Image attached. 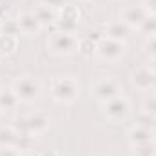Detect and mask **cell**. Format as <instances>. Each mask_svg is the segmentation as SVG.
<instances>
[{"label":"cell","instance_id":"1","mask_svg":"<svg viewBox=\"0 0 156 156\" xmlns=\"http://www.w3.org/2000/svg\"><path fill=\"white\" fill-rule=\"evenodd\" d=\"M47 47L56 55H73L80 49V42L75 33L56 31L47 38Z\"/></svg>","mask_w":156,"mask_h":156},{"label":"cell","instance_id":"2","mask_svg":"<svg viewBox=\"0 0 156 156\" xmlns=\"http://www.w3.org/2000/svg\"><path fill=\"white\" fill-rule=\"evenodd\" d=\"M80 93V87H78L76 80L66 76V78H56L53 83H51V94L55 100L58 102H73Z\"/></svg>","mask_w":156,"mask_h":156},{"label":"cell","instance_id":"3","mask_svg":"<svg viewBox=\"0 0 156 156\" xmlns=\"http://www.w3.org/2000/svg\"><path fill=\"white\" fill-rule=\"evenodd\" d=\"M15 96L18 98V102H33L40 93L38 82L33 76H22L18 78L15 83H13V89Z\"/></svg>","mask_w":156,"mask_h":156},{"label":"cell","instance_id":"4","mask_svg":"<svg viewBox=\"0 0 156 156\" xmlns=\"http://www.w3.org/2000/svg\"><path fill=\"white\" fill-rule=\"evenodd\" d=\"M22 127L15 129L16 133H29V134H40L49 127V116L42 111H35L31 115L22 118Z\"/></svg>","mask_w":156,"mask_h":156},{"label":"cell","instance_id":"5","mask_svg":"<svg viewBox=\"0 0 156 156\" xmlns=\"http://www.w3.org/2000/svg\"><path fill=\"white\" fill-rule=\"evenodd\" d=\"M96 51H98V55H100L104 60H111V62H115V60H118V58L123 55V44H122L120 40L104 37L102 40H98V44H96Z\"/></svg>","mask_w":156,"mask_h":156},{"label":"cell","instance_id":"6","mask_svg":"<svg viewBox=\"0 0 156 156\" xmlns=\"http://www.w3.org/2000/svg\"><path fill=\"white\" fill-rule=\"evenodd\" d=\"M127 113H129V102H127V98H123L120 94L107 100V102H104V115L113 122L125 118Z\"/></svg>","mask_w":156,"mask_h":156},{"label":"cell","instance_id":"7","mask_svg":"<svg viewBox=\"0 0 156 156\" xmlns=\"http://www.w3.org/2000/svg\"><path fill=\"white\" fill-rule=\"evenodd\" d=\"M93 94L100 102H107L120 94V83L113 78H102L93 85Z\"/></svg>","mask_w":156,"mask_h":156},{"label":"cell","instance_id":"8","mask_svg":"<svg viewBox=\"0 0 156 156\" xmlns=\"http://www.w3.org/2000/svg\"><path fill=\"white\" fill-rule=\"evenodd\" d=\"M56 24L60 26V31L75 33V27L78 26V9L75 5H64L56 16Z\"/></svg>","mask_w":156,"mask_h":156},{"label":"cell","instance_id":"9","mask_svg":"<svg viewBox=\"0 0 156 156\" xmlns=\"http://www.w3.org/2000/svg\"><path fill=\"white\" fill-rule=\"evenodd\" d=\"M149 13H147V9L144 7V5H131V7H125L123 11H122V20L129 26V27H138L142 22H144V18L147 16Z\"/></svg>","mask_w":156,"mask_h":156},{"label":"cell","instance_id":"10","mask_svg":"<svg viewBox=\"0 0 156 156\" xmlns=\"http://www.w3.org/2000/svg\"><path fill=\"white\" fill-rule=\"evenodd\" d=\"M154 82H156V76L151 71V67H140V69H136L133 73V83L140 91H151Z\"/></svg>","mask_w":156,"mask_h":156},{"label":"cell","instance_id":"11","mask_svg":"<svg viewBox=\"0 0 156 156\" xmlns=\"http://www.w3.org/2000/svg\"><path fill=\"white\" fill-rule=\"evenodd\" d=\"M16 22H18V29H20V33H22V35H29V37H31V35H37V33L40 31V27H42L40 22L37 20V16H35L33 13H26V15H22Z\"/></svg>","mask_w":156,"mask_h":156},{"label":"cell","instance_id":"12","mask_svg":"<svg viewBox=\"0 0 156 156\" xmlns=\"http://www.w3.org/2000/svg\"><path fill=\"white\" fill-rule=\"evenodd\" d=\"M131 29L133 27H129L123 20H115V22H111V24H107V27H105V35L109 37V38H115V40H125L129 37V33H131Z\"/></svg>","mask_w":156,"mask_h":156},{"label":"cell","instance_id":"13","mask_svg":"<svg viewBox=\"0 0 156 156\" xmlns=\"http://www.w3.org/2000/svg\"><path fill=\"white\" fill-rule=\"evenodd\" d=\"M33 15L37 16V20L40 22V26H42V27H44V26H47V24L56 22V16H58L56 9H55V7H51V5H47V4H40L38 7L33 11Z\"/></svg>","mask_w":156,"mask_h":156},{"label":"cell","instance_id":"14","mask_svg":"<svg viewBox=\"0 0 156 156\" xmlns=\"http://www.w3.org/2000/svg\"><path fill=\"white\" fill-rule=\"evenodd\" d=\"M129 140H131L133 145H140V144L151 142V140H153V129L136 125V127H133V129L129 131Z\"/></svg>","mask_w":156,"mask_h":156},{"label":"cell","instance_id":"15","mask_svg":"<svg viewBox=\"0 0 156 156\" xmlns=\"http://www.w3.org/2000/svg\"><path fill=\"white\" fill-rule=\"evenodd\" d=\"M16 49V37L15 35H2L0 33V51L2 55H9Z\"/></svg>","mask_w":156,"mask_h":156},{"label":"cell","instance_id":"16","mask_svg":"<svg viewBox=\"0 0 156 156\" xmlns=\"http://www.w3.org/2000/svg\"><path fill=\"white\" fill-rule=\"evenodd\" d=\"M138 29L142 31V33H145L147 37H154L156 35V15H147L145 18H144V22L138 26Z\"/></svg>","mask_w":156,"mask_h":156},{"label":"cell","instance_id":"17","mask_svg":"<svg viewBox=\"0 0 156 156\" xmlns=\"http://www.w3.org/2000/svg\"><path fill=\"white\" fill-rule=\"evenodd\" d=\"M18 104V98L15 96V93L13 91H7V93H0V107H2V111H9V109H13L15 105Z\"/></svg>","mask_w":156,"mask_h":156},{"label":"cell","instance_id":"18","mask_svg":"<svg viewBox=\"0 0 156 156\" xmlns=\"http://www.w3.org/2000/svg\"><path fill=\"white\" fill-rule=\"evenodd\" d=\"M134 156H156V144L151 140V142L134 145Z\"/></svg>","mask_w":156,"mask_h":156},{"label":"cell","instance_id":"19","mask_svg":"<svg viewBox=\"0 0 156 156\" xmlns=\"http://www.w3.org/2000/svg\"><path fill=\"white\" fill-rule=\"evenodd\" d=\"M0 33L2 35H20L18 29V22L16 20H7V22H0Z\"/></svg>","mask_w":156,"mask_h":156},{"label":"cell","instance_id":"20","mask_svg":"<svg viewBox=\"0 0 156 156\" xmlns=\"http://www.w3.org/2000/svg\"><path fill=\"white\" fill-rule=\"evenodd\" d=\"M144 113H147L153 118H156V94H151V96L145 98V102H144Z\"/></svg>","mask_w":156,"mask_h":156},{"label":"cell","instance_id":"21","mask_svg":"<svg viewBox=\"0 0 156 156\" xmlns=\"http://www.w3.org/2000/svg\"><path fill=\"white\" fill-rule=\"evenodd\" d=\"M22 151H18L15 145H2L0 147V156H20Z\"/></svg>","mask_w":156,"mask_h":156},{"label":"cell","instance_id":"22","mask_svg":"<svg viewBox=\"0 0 156 156\" xmlns=\"http://www.w3.org/2000/svg\"><path fill=\"white\" fill-rule=\"evenodd\" d=\"M145 51H147L153 58H156V35L147 38V42H145Z\"/></svg>","mask_w":156,"mask_h":156},{"label":"cell","instance_id":"23","mask_svg":"<svg viewBox=\"0 0 156 156\" xmlns=\"http://www.w3.org/2000/svg\"><path fill=\"white\" fill-rule=\"evenodd\" d=\"M144 7L147 9V13L156 15V0H144Z\"/></svg>","mask_w":156,"mask_h":156},{"label":"cell","instance_id":"24","mask_svg":"<svg viewBox=\"0 0 156 156\" xmlns=\"http://www.w3.org/2000/svg\"><path fill=\"white\" fill-rule=\"evenodd\" d=\"M42 4H47V5H51V7H58V5L64 4V0H42Z\"/></svg>","mask_w":156,"mask_h":156},{"label":"cell","instance_id":"25","mask_svg":"<svg viewBox=\"0 0 156 156\" xmlns=\"http://www.w3.org/2000/svg\"><path fill=\"white\" fill-rule=\"evenodd\" d=\"M149 67H151V71L154 73V76H156V58L153 60V62H151V66H149Z\"/></svg>","mask_w":156,"mask_h":156},{"label":"cell","instance_id":"26","mask_svg":"<svg viewBox=\"0 0 156 156\" xmlns=\"http://www.w3.org/2000/svg\"><path fill=\"white\" fill-rule=\"evenodd\" d=\"M13 2H15V0H0L2 5H9V4H13Z\"/></svg>","mask_w":156,"mask_h":156},{"label":"cell","instance_id":"27","mask_svg":"<svg viewBox=\"0 0 156 156\" xmlns=\"http://www.w3.org/2000/svg\"><path fill=\"white\" fill-rule=\"evenodd\" d=\"M20 156H35V154H33V153H22Z\"/></svg>","mask_w":156,"mask_h":156},{"label":"cell","instance_id":"28","mask_svg":"<svg viewBox=\"0 0 156 156\" xmlns=\"http://www.w3.org/2000/svg\"><path fill=\"white\" fill-rule=\"evenodd\" d=\"M2 56H4V55H2V51H0V60H2Z\"/></svg>","mask_w":156,"mask_h":156},{"label":"cell","instance_id":"29","mask_svg":"<svg viewBox=\"0 0 156 156\" xmlns=\"http://www.w3.org/2000/svg\"><path fill=\"white\" fill-rule=\"evenodd\" d=\"M0 116H2V107H0Z\"/></svg>","mask_w":156,"mask_h":156}]
</instances>
